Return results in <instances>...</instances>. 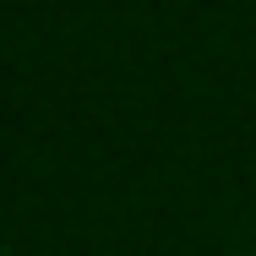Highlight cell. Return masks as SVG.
I'll return each instance as SVG.
<instances>
[]
</instances>
